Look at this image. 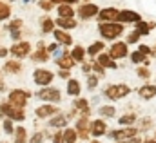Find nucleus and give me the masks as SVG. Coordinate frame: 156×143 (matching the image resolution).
I'll use <instances>...</instances> for the list:
<instances>
[{"mask_svg": "<svg viewBox=\"0 0 156 143\" xmlns=\"http://www.w3.org/2000/svg\"><path fill=\"white\" fill-rule=\"evenodd\" d=\"M100 33L104 38H107V40H115L118 36L123 33V26L120 24V22H105V24H100Z\"/></svg>", "mask_w": 156, "mask_h": 143, "instance_id": "nucleus-1", "label": "nucleus"}, {"mask_svg": "<svg viewBox=\"0 0 156 143\" xmlns=\"http://www.w3.org/2000/svg\"><path fill=\"white\" fill-rule=\"evenodd\" d=\"M131 92V87L125 85V83H118V85H109L107 91H105V96L109 100H120L123 96H127Z\"/></svg>", "mask_w": 156, "mask_h": 143, "instance_id": "nucleus-2", "label": "nucleus"}, {"mask_svg": "<svg viewBox=\"0 0 156 143\" xmlns=\"http://www.w3.org/2000/svg\"><path fill=\"white\" fill-rule=\"evenodd\" d=\"M27 98H29V92H26V91H22V89H15V91L9 92V103H11L13 107L22 109L27 103Z\"/></svg>", "mask_w": 156, "mask_h": 143, "instance_id": "nucleus-3", "label": "nucleus"}, {"mask_svg": "<svg viewBox=\"0 0 156 143\" xmlns=\"http://www.w3.org/2000/svg\"><path fill=\"white\" fill-rule=\"evenodd\" d=\"M0 112H4V114H7L11 120H16V121H22L24 118H26V114H24V110L18 107H13L11 103H4L2 107H0Z\"/></svg>", "mask_w": 156, "mask_h": 143, "instance_id": "nucleus-4", "label": "nucleus"}, {"mask_svg": "<svg viewBox=\"0 0 156 143\" xmlns=\"http://www.w3.org/2000/svg\"><path fill=\"white\" fill-rule=\"evenodd\" d=\"M109 54H111V58H115V60L125 58V56H127V42H116V44H113Z\"/></svg>", "mask_w": 156, "mask_h": 143, "instance_id": "nucleus-5", "label": "nucleus"}, {"mask_svg": "<svg viewBox=\"0 0 156 143\" xmlns=\"http://www.w3.org/2000/svg\"><path fill=\"white\" fill-rule=\"evenodd\" d=\"M138 134V131L134 129V127H127V129H122V131H115V132H111L109 136L113 138V140H129V138H134Z\"/></svg>", "mask_w": 156, "mask_h": 143, "instance_id": "nucleus-6", "label": "nucleus"}, {"mask_svg": "<svg viewBox=\"0 0 156 143\" xmlns=\"http://www.w3.org/2000/svg\"><path fill=\"white\" fill-rule=\"evenodd\" d=\"M38 96L44 102H58L60 100V91L58 89H53V87H45L38 92Z\"/></svg>", "mask_w": 156, "mask_h": 143, "instance_id": "nucleus-7", "label": "nucleus"}, {"mask_svg": "<svg viewBox=\"0 0 156 143\" xmlns=\"http://www.w3.org/2000/svg\"><path fill=\"white\" fill-rule=\"evenodd\" d=\"M140 20H142V16H140L136 11L123 9V11L118 13V22H122V24H123V22H134V24H136V22H140Z\"/></svg>", "mask_w": 156, "mask_h": 143, "instance_id": "nucleus-8", "label": "nucleus"}, {"mask_svg": "<svg viewBox=\"0 0 156 143\" xmlns=\"http://www.w3.org/2000/svg\"><path fill=\"white\" fill-rule=\"evenodd\" d=\"M118 9L115 7H105V9H102L100 13H98V16H100V20H104V22H115L118 20Z\"/></svg>", "mask_w": 156, "mask_h": 143, "instance_id": "nucleus-9", "label": "nucleus"}, {"mask_svg": "<svg viewBox=\"0 0 156 143\" xmlns=\"http://www.w3.org/2000/svg\"><path fill=\"white\" fill-rule=\"evenodd\" d=\"M51 80H53V72L44 71V69H37L35 71V82L38 85H47V83H51Z\"/></svg>", "mask_w": 156, "mask_h": 143, "instance_id": "nucleus-10", "label": "nucleus"}, {"mask_svg": "<svg viewBox=\"0 0 156 143\" xmlns=\"http://www.w3.org/2000/svg\"><path fill=\"white\" fill-rule=\"evenodd\" d=\"M78 13H80V16H82V18H91V16L98 15L100 11H98V7H96L94 4H83V5L78 9Z\"/></svg>", "mask_w": 156, "mask_h": 143, "instance_id": "nucleus-11", "label": "nucleus"}, {"mask_svg": "<svg viewBox=\"0 0 156 143\" xmlns=\"http://www.w3.org/2000/svg\"><path fill=\"white\" fill-rule=\"evenodd\" d=\"M29 49H31V45L27 44V42H20V44H15L13 47H11V53L15 54V56H26L27 53H29Z\"/></svg>", "mask_w": 156, "mask_h": 143, "instance_id": "nucleus-12", "label": "nucleus"}, {"mask_svg": "<svg viewBox=\"0 0 156 143\" xmlns=\"http://www.w3.org/2000/svg\"><path fill=\"white\" fill-rule=\"evenodd\" d=\"M138 94L144 98V100H151V98H154L156 96V85H144V87H140V91H138Z\"/></svg>", "mask_w": 156, "mask_h": 143, "instance_id": "nucleus-13", "label": "nucleus"}, {"mask_svg": "<svg viewBox=\"0 0 156 143\" xmlns=\"http://www.w3.org/2000/svg\"><path fill=\"white\" fill-rule=\"evenodd\" d=\"M105 123L102 121V120H96V121H93L91 123V134L93 136H102L104 132H105Z\"/></svg>", "mask_w": 156, "mask_h": 143, "instance_id": "nucleus-14", "label": "nucleus"}, {"mask_svg": "<svg viewBox=\"0 0 156 143\" xmlns=\"http://www.w3.org/2000/svg\"><path fill=\"white\" fill-rule=\"evenodd\" d=\"M56 64H58L62 69H71V67L75 65V58H73L71 54H62V58H58Z\"/></svg>", "mask_w": 156, "mask_h": 143, "instance_id": "nucleus-15", "label": "nucleus"}, {"mask_svg": "<svg viewBox=\"0 0 156 143\" xmlns=\"http://www.w3.org/2000/svg\"><path fill=\"white\" fill-rule=\"evenodd\" d=\"M98 64L107 67V69H116V62L111 58V54H100L98 56Z\"/></svg>", "mask_w": 156, "mask_h": 143, "instance_id": "nucleus-16", "label": "nucleus"}, {"mask_svg": "<svg viewBox=\"0 0 156 143\" xmlns=\"http://www.w3.org/2000/svg\"><path fill=\"white\" fill-rule=\"evenodd\" d=\"M154 26H156L154 22H142V20H140V22H136V31H138L140 35H149Z\"/></svg>", "mask_w": 156, "mask_h": 143, "instance_id": "nucleus-17", "label": "nucleus"}, {"mask_svg": "<svg viewBox=\"0 0 156 143\" xmlns=\"http://www.w3.org/2000/svg\"><path fill=\"white\" fill-rule=\"evenodd\" d=\"M56 26L66 27V29H73V27H76V22H75L71 16H60V18L56 20Z\"/></svg>", "mask_w": 156, "mask_h": 143, "instance_id": "nucleus-18", "label": "nucleus"}, {"mask_svg": "<svg viewBox=\"0 0 156 143\" xmlns=\"http://www.w3.org/2000/svg\"><path fill=\"white\" fill-rule=\"evenodd\" d=\"M55 38H56V42H60V44H64V45H71V44H73L71 36L67 35V33H64V31H60V29L55 31Z\"/></svg>", "mask_w": 156, "mask_h": 143, "instance_id": "nucleus-19", "label": "nucleus"}, {"mask_svg": "<svg viewBox=\"0 0 156 143\" xmlns=\"http://www.w3.org/2000/svg\"><path fill=\"white\" fill-rule=\"evenodd\" d=\"M56 112V107L55 105H44V107H38L37 109V116L38 118H45V116H51Z\"/></svg>", "mask_w": 156, "mask_h": 143, "instance_id": "nucleus-20", "label": "nucleus"}, {"mask_svg": "<svg viewBox=\"0 0 156 143\" xmlns=\"http://www.w3.org/2000/svg\"><path fill=\"white\" fill-rule=\"evenodd\" d=\"M76 129H78V132H80V138H87V136H89V132H87V116H83V118L78 121Z\"/></svg>", "mask_w": 156, "mask_h": 143, "instance_id": "nucleus-21", "label": "nucleus"}, {"mask_svg": "<svg viewBox=\"0 0 156 143\" xmlns=\"http://www.w3.org/2000/svg\"><path fill=\"white\" fill-rule=\"evenodd\" d=\"M58 15H60V16H71V18H73L75 11H73L71 4H62V5L58 7Z\"/></svg>", "mask_w": 156, "mask_h": 143, "instance_id": "nucleus-22", "label": "nucleus"}, {"mask_svg": "<svg viewBox=\"0 0 156 143\" xmlns=\"http://www.w3.org/2000/svg\"><path fill=\"white\" fill-rule=\"evenodd\" d=\"M67 92H69L71 96H78V94H80V83H78L76 80H69V83H67Z\"/></svg>", "mask_w": 156, "mask_h": 143, "instance_id": "nucleus-23", "label": "nucleus"}, {"mask_svg": "<svg viewBox=\"0 0 156 143\" xmlns=\"http://www.w3.org/2000/svg\"><path fill=\"white\" fill-rule=\"evenodd\" d=\"M102 49H104V44H102V42H94V44H93V45L87 49V53H89L91 56H96V54H98Z\"/></svg>", "mask_w": 156, "mask_h": 143, "instance_id": "nucleus-24", "label": "nucleus"}, {"mask_svg": "<svg viewBox=\"0 0 156 143\" xmlns=\"http://www.w3.org/2000/svg\"><path fill=\"white\" fill-rule=\"evenodd\" d=\"M131 60H133L134 64H142V62L147 60V56H145L142 51H134V53H131Z\"/></svg>", "mask_w": 156, "mask_h": 143, "instance_id": "nucleus-25", "label": "nucleus"}, {"mask_svg": "<svg viewBox=\"0 0 156 143\" xmlns=\"http://www.w3.org/2000/svg\"><path fill=\"white\" fill-rule=\"evenodd\" d=\"M100 116H107V118H111V116H115L116 114V110L115 107H111V105H104V107H100Z\"/></svg>", "mask_w": 156, "mask_h": 143, "instance_id": "nucleus-26", "label": "nucleus"}, {"mask_svg": "<svg viewBox=\"0 0 156 143\" xmlns=\"http://www.w3.org/2000/svg\"><path fill=\"white\" fill-rule=\"evenodd\" d=\"M49 125H51V127H64V125H67V118H64V116L53 118V120L49 121Z\"/></svg>", "mask_w": 156, "mask_h": 143, "instance_id": "nucleus-27", "label": "nucleus"}, {"mask_svg": "<svg viewBox=\"0 0 156 143\" xmlns=\"http://www.w3.org/2000/svg\"><path fill=\"white\" fill-rule=\"evenodd\" d=\"M9 15H11V9H9V5H7V4H4V2L0 0V20H5Z\"/></svg>", "mask_w": 156, "mask_h": 143, "instance_id": "nucleus-28", "label": "nucleus"}, {"mask_svg": "<svg viewBox=\"0 0 156 143\" xmlns=\"http://www.w3.org/2000/svg\"><path fill=\"white\" fill-rule=\"evenodd\" d=\"M4 69H5L7 72H20L22 67H20V64H18V62H7V64L4 65Z\"/></svg>", "mask_w": 156, "mask_h": 143, "instance_id": "nucleus-29", "label": "nucleus"}, {"mask_svg": "<svg viewBox=\"0 0 156 143\" xmlns=\"http://www.w3.org/2000/svg\"><path fill=\"white\" fill-rule=\"evenodd\" d=\"M118 121H120V125H131V123L136 121V116H134V114H125V116H122Z\"/></svg>", "mask_w": 156, "mask_h": 143, "instance_id": "nucleus-30", "label": "nucleus"}, {"mask_svg": "<svg viewBox=\"0 0 156 143\" xmlns=\"http://www.w3.org/2000/svg\"><path fill=\"white\" fill-rule=\"evenodd\" d=\"M64 140H66V143H75L76 141V132L71 131V129H67V131L64 132Z\"/></svg>", "mask_w": 156, "mask_h": 143, "instance_id": "nucleus-31", "label": "nucleus"}, {"mask_svg": "<svg viewBox=\"0 0 156 143\" xmlns=\"http://www.w3.org/2000/svg\"><path fill=\"white\" fill-rule=\"evenodd\" d=\"M15 143H26V129H24V127H18V129H16Z\"/></svg>", "mask_w": 156, "mask_h": 143, "instance_id": "nucleus-32", "label": "nucleus"}, {"mask_svg": "<svg viewBox=\"0 0 156 143\" xmlns=\"http://www.w3.org/2000/svg\"><path fill=\"white\" fill-rule=\"evenodd\" d=\"M33 60H37V62H45V60H47V53H45V51L40 47L38 51L33 54Z\"/></svg>", "mask_w": 156, "mask_h": 143, "instance_id": "nucleus-33", "label": "nucleus"}, {"mask_svg": "<svg viewBox=\"0 0 156 143\" xmlns=\"http://www.w3.org/2000/svg\"><path fill=\"white\" fill-rule=\"evenodd\" d=\"M71 56L75 58V60H83V47H80V45H76L75 49H73V53H71Z\"/></svg>", "mask_w": 156, "mask_h": 143, "instance_id": "nucleus-34", "label": "nucleus"}, {"mask_svg": "<svg viewBox=\"0 0 156 143\" xmlns=\"http://www.w3.org/2000/svg\"><path fill=\"white\" fill-rule=\"evenodd\" d=\"M140 36H142V35H140V33L134 29V31L129 35V38H127V44H134V42H138V40H140Z\"/></svg>", "mask_w": 156, "mask_h": 143, "instance_id": "nucleus-35", "label": "nucleus"}, {"mask_svg": "<svg viewBox=\"0 0 156 143\" xmlns=\"http://www.w3.org/2000/svg\"><path fill=\"white\" fill-rule=\"evenodd\" d=\"M42 27H44V33H51V31H53V20L45 18V20H44V26H42Z\"/></svg>", "mask_w": 156, "mask_h": 143, "instance_id": "nucleus-36", "label": "nucleus"}, {"mask_svg": "<svg viewBox=\"0 0 156 143\" xmlns=\"http://www.w3.org/2000/svg\"><path fill=\"white\" fill-rule=\"evenodd\" d=\"M136 72H138V76H140V78H149V76H151V71H149L147 67H140Z\"/></svg>", "mask_w": 156, "mask_h": 143, "instance_id": "nucleus-37", "label": "nucleus"}, {"mask_svg": "<svg viewBox=\"0 0 156 143\" xmlns=\"http://www.w3.org/2000/svg\"><path fill=\"white\" fill-rule=\"evenodd\" d=\"M4 129H5V132H7V134H11V132H13V121H11V118L4 121Z\"/></svg>", "mask_w": 156, "mask_h": 143, "instance_id": "nucleus-38", "label": "nucleus"}, {"mask_svg": "<svg viewBox=\"0 0 156 143\" xmlns=\"http://www.w3.org/2000/svg\"><path fill=\"white\" fill-rule=\"evenodd\" d=\"M138 51H142V53H144L145 56L153 54V49H151V47H147V45H140V47H138Z\"/></svg>", "mask_w": 156, "mask_h": 143, "instance_id": "nucleus-39", "label": "nucleus"}, {"mask_svg": "<svg viewBox=\"0 0 156 143\" xmlns=\"http://www.w3.org/2000/svg\"><path fill=\"white\" fill-rule=\"evenodd\" d=\"M96 83H98L96 76H89V80H87V85H89V89H94V87H96Z\"/></svg>", "mask_w": 156, "mask_h": 143, "instance_id": "nucleus-40", "label": "nucleus"}, {"mask_svg": "<svg viewBox=\"0 0 156 143\" xmlns=\"http://www.w3.org/2000/svg\"><path fill=\"white\" fill-rule=\"evenodd\" d=\"M42 138H44V136H42V132H37V134H33V138H31V141H29V143H40V141H42Z\"/></svg>", "mask_w": 156, "mask_h": 143, "instance_id": "nucleus-41", "label": "nucleus"}, {"mask_svg": "<svg viewBox=\"0 0 156 143\" xmlns=\"http://www.w3.org/2000/svg\"><path fill=\"white\" fill-rule=\"evenodd\" d=\"M20 26H22V20H15V22H11V24H9V29L13 31V29H18Z\"/></svg>", "mask_w": 156, "mask_h": 143, "instance_id": "nucleus-42", "label": "nucleus"}, {"mask_svg": "<svg viewBox=\"0 0 156 143\" xmlns=\"http://www.w3.org/2000/svg\"><path fill=\"white\" fill-rule=\"evenodd\" d=\"M75 105H76L78 109H87V102H85V100H76Z\"/></svg>", "mask_w": 156, "mask_h": 143, "instance_id": "nucleus-43", "label": "nucleus"}, {"mask_svg": "<svg viewBox=\"0 0 156 143\" xmlns=\"http://www.w3.org/2000/svg\"><path fill=\"white\" fill-rule=\"evenodd\" d=\"M93 69H94V71L98 72V74H104V65H100L98 62H96V64L93 65Z\"/></svg>", "mask_w": 156, "mask_h": 143, "instance_id": "nucleus-44", "label": "nucleus"}, {"mask_svg": "<svg viewBox=\"0 0 156 143\" xmlns=\"http://www.w3.org/2000/svg\"><path fill=\"white\" fill-rule=\"evenodd\" d=\"M118 143H140V140L134 136V138H129V140H120Z\"/></svg>", "mask_w": 156, "mask_h": 143, "instance_id": "nucleus-45", "label": "nucleus"}, {"mask_svg": "<svg viewBox=\"0 0 156 143\" xmlns=\"http://www.w3.org/2000/svg\"><path fill=\"white\" fill-rule=\"evenodd\" d=\"M40 7H44V9H51L53 7V2L49 0V2H40Z\"/></svg>", "mask_w": 156, "mask_h": 143, "instance_id": "nucleus-46", "label": "nucleus"}, {"mask_svg": "<svg viewBox=\"0 0 156 143\" xmlns=\"http://www.w3.org/2000/svg\"><path fill=\"white\" fill-rule=\"evenodd\" d=\"M55 143H66V140H64V136H62L60 132H58V134L55 136Z\"/></svg>", "mask_w": 156, "mask_h": 143, "instance_id": "nucleus-47", "label": "nucleus"}, {"mask_svg": "<svg viewBox=\"0 0 156 143\" xmlns=\"http://www.w3.org/2000/svg\"><path fill=\"white\" fill-rule=\"evenodd\" d=\"M53 4L55 2H64V4H75V2H78V0H51Z\"/></svg>", "mask_w": 156, "mask_h": 143, "instance_id": "nucleus-48", "label": "nucleus"}, {"mask_svg": "<svg viewBox=\"0 0 156 143\" xmlns=\"http://www.w3.org/2000/svg\"><path fill=\"white\" fill-rule=\"evenodd\" d=\"M60 76H62V78H67V76H69L67 69H62V71H60Z\"/></svg>", "mask_w": 156, "mask_h": 143, "instance_id": "nucleus-49", "label": "nucleus"}, {"mask_svg": "<svg viewBox=\"0 0 156 143\" xmlns=\"http://www.w3.org/2000/svg\"><path fill=\"white\" fill-rule=\"evenodd\" d=\"M5 54H7V51H5V49H0V58H2V56H5Z\"/></svg>", "mask_w": 156, "mask_h": 143, "instance_id": "nucleus-50", "label": "nucleus"}, {"mask_svg": "<svg viewBox=\"0 0 156 143\" xmlns=\"http://www.w3.org/2000/svg\"><path fill=\"white\" fill-rule=\"evenodd\" d=\"M145 143H156V140H147Z\"/></svg>", "mask_w": 156, "mask_h": 143, "instance_id": "nucleus-51", "label": "nucleus"}, {"mask_svg": "<svg viewBox=\"0 0 156 143\" xmlns=\"http://www.w3.org/2000/svg\"><path fill=\"white\" fill-rule=\"evenodd\" d=\"M2 89H4V87H2V82H0V91H2Z\"/></svg>", "mask_w": 156, "mask_h": 143, "instance_id": "nucleus-52", "label": "nucleus"}, {"mask_svg": "<svg viewBox=\"0 0 156 143\" xmlns=\"http://www.w3.org/2000/svg\"><path fill=\"white\" fill-rule=\"evenodd\" d=\"M93 143H98V141H93Z\"/></svg>", "mask_w": 156, "mask_h": 143, "instance_id": "nucleus-53", "label": "nucleus"}, {"mask_svg": "<svg viewBox=\"0 0 156 143\" xmlns=\"http://www.w3.org/2000/svg\"><path fill=\"white\" fill-rule=\"evenodd\" d=\"M154 140H156V138H154Z\"/></svg>", "mask_w": 156, "mask_h": 143, "instance_id": "nucleus-54", "label": "nucleus"}]
</instances>
